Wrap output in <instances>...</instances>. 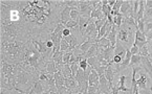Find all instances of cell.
<instances>
[{"mask_svg":"<svg viewBox=\"0 0 152 94\" xmlns=\"http://www.w3.org/2000/svg\"><path fill=\"white\" fill-rule=\"evenodd\" d=\"M41 60H44V56L38 51V50L34 49H28L25 52V62L28 64V66H31V68H36L39 69V64H40Z\"/></svg>","mask_w":152,"mask_h":94,"instance_id":"obj_1","label":"cell"},{"mask_svg":"<svg viewBox=\"0 0 152 94\" xmlns=\"http://www.w3.org/2000/svg\"><path fill=\"white\" fill-rule=\"evenodd\" d=\"M92 9H94V7H91L90 0H86V1L80 0L79 1V11L81 13V16L86 17V18H90Z\"/></svg>","mask_w":152,"mask_h":94,"instance_id":"obj_2","label":"cell"},{"mask_svg":"<svg viewBox=\"0 0 152 94\" xmlns=\"http://www.w3.org/2000/svg\"><path fill=\"white\" fill-rule=\"evenodd\" d=\"M16 82H17V86L16 88L19 87H26V85L29 82V73L25 70L21 69L19 71V73L17 74V77H16Z\"/></svg>","mask_w":152,"mask_h":94,"instance_id":"obj_3","label":"cell"},{"mask_svg":"<svg viewBox=\"0 0 152 94\" xmlns=\"http://www.w3.org/2000/svg\"><path fill=\"white\" fill-rule=\"evenodd\" d=\"M64 86L67 88V89H69V91H70V93H72V94L80 92V87H79V84H78V82L76 81V78H75V77L65 78Z\"/></svg>","mask_w":152,"mask_h":94,"instance_id":"obj_4","label":"cell"},{"mask_svg":"<svg viewBox=\"0 0 152 94\" xmlns=\"http://www.w3.org/2000/svg\"><path fill=\"white\" fill-rule=\"evenodd\" d=\"M148 43L147 41V38H146L145 34H143V33H141V31L139 30V29L137 28V30H135V38H134V43L133 45H135V46H137L141 49L142 47L145 46L146 44Z\"/></svg>","mask_w":152,"mask_h":94,"instance_id":"obj_5","label":"cell"},{"mask_svg":"<svg viewBox=\"0 0 152 94\" xmlns=\"http://www.w3.org/2000/svg\"><path fill=\"white\" fill-rule=\"evenodd\" d=\"M99 90L101 93L104 94H111V86L109 82L106 80L104 75L100 76V84H99Z\"/></svg>","mask_w":152,"mask_h":94,"instance_id":"obj_6","label":"cell"},{"mask_svg":"<svg viewBox=\"0 0 152 94\" xmlns=\"http://www.w3.org/2000/svg\"><path fill=\"white\" fill-rule=\"evenodd\" d=\"M44 87H43V84L40 80L36 81L33 84V87L31 88L29 92L27 94H42L44 93Z\"/></svg>","mask_w":152,"mask_h":94,"instance_id":"obj_7","label":"cell"},{"mask_svg":"<svg viewBox=\"0 0 152 94\" xmlns=\"http://www.w3.org/2000/svg\"><path fill=\"white\" fill-rule=\"evenodd\" d=\"M72 7H65L64 9H63L62 12H61V19H60V23L63 25H65L67 22L69 20H72L70 19V12H72Z\"/></svg>","mask_w":152,"mask_h":94,"instance_id":"obj_8","label":"cell"},{"mask_svg":"<svg viewBox=\"0 0 152 94\" xmlns=\"http://www.w3.org/2000/svg\"><path fill=\"white\" fill-rule=\"evenodd\" d=\"M126 52H127V50L125 47L120 43V41H116V44L114 46V56H120L122 59H125Z\"/></svg>","mask_w":152,"mask_h":94,"instance_id":"obj_9","label":"cell"},{"mask_svg":"<svg viewBox=\"0 0 152 94\" xmlns=\"http://www.w3.org/2000/svg\"><path fill=\"white\" fill-rule=\"evenodd\" d=\"M88 83H89V86H98L100 84V75L98 74V72L94 69H92L91 73L89 75V78H88Z\"/></svg>","mask_w":152,"mask_h":94,"instance_id":"obj_10","label":"cell"},{"mask_svg":"<svg viewBox=\"0 0 152 94\" xmlns=\"http://www.w3.org/2000/svg\"><path fill=\"white\" fill-rule=\"evenodd\" d=\"M114 74H115V72H114L113 67H112V64H110V65L107 67V69H106L105 74H104V76H105V77H106V80H107V81L109 82L110 86H111V85H113V78H114Z\"/></svg>","mask_w":152,"mask_h":94,"instance_id":"obj_11","label":"cell"},{"mask_svg":"<svg viewBox=\"0 0 152 94\" xmlns=\"http://www.w3.org/2000/svg\"><path fill=\"white\" fill-rule=\"evenodd\" d=\"M90 22V18H86V17H83V16H81L80 19H79V30H80L81 35L83 34V31H84V29L87 27V25L89 24Z\"/></svg>","mask_w":152,"mask_h":94,"instance_id":"obj_12","label":"cell"},{"mask_svg":"<svg viewBox=\"0 0 152 94\" xmlns=\"http://www.w3.org/2000/svg\"><path fill=\"white\" fill-rule=\"evenodd\" d=\"M45 71L50 74H55L58 71V69H57V67H56V63H55L54 60L48 61V62L45 64Z\"/></svg>","mask_w":152,"mask_h":94,"instance_id":"obj_13","label":"cell"},{"mask_svg":"<svg viewBox=\"0 0 152 94\" xmlns=\"http://www.w3.org/2000/svg\"><path fill=\"white\" fill-rule=\"evenodd\" d=\"M55 77V83H56V86L59 87V86H64L65 83V76L62 74L61 71H57L56 73L54 74Z\"/></svg>","mask_w":152,"mask_h":94,"instance_id":"obj_14","label":"cell"},{"mask_svg":"<svg viewBox=\"0 0 152 94\" xmlns=\"http://www.w3.org/2000/svg\"><path fill=\"white\" fill-rule=\"evenodd\" d=\"M96 48H98V44H94L91 47H90V49L88 50L87 52L82 54V59H89L92 58V56H96Z\"/></svg>","mask_w":152,"mask_h":94,"instance_id":"obj_15","label":"cell"},{"mask_svg":"<svg viewBox=\"0 0 152 94\" xmlns=\"http://www.w3.org/2000/svg\"><path fill=\"white\" fill-rule=\"evenodd\" d=\"M141 60H142V56H140V54L132 56H131V61H130V64H129V67L130 68L139 67L140 64H141Z\"/></svg>","mask_w":152,"mask_h":94,"instance_id":"obj_16","label":"cell"},{"mask_svg":"<svg viewBox=\"0 0 152 94\" xmlns=\"http://www.w3.org/2000/svg\"><path fill=\"white\" fill-rule=\"evenodd\" d=\"M87 63H88V65H90L92 67V69L96 70L99 67H101V62L99 61V59L96 58V56H92V58H89L87 59Z\"/></svg>","mask_w":152,"mask_h":94,"instance_id":"obj_17","label":"cell"},{"mask_svg":"<svg viewBox=\"0 0 152 94\" xmlns=\"http://www.w3.org/2000/svg\"><path fill=\"white\" fill-rule=\"evenodd\" d=\"M123 2H124V0H116L115 4L112 7V9H111V12H110V14H111L112 16L119 15L120 9H121V7H122V4H123Z\"/></svg>","mask_w":152,"mask_h":94,"instance_id":"obj_18","label":"cell"},{"mask_svg":"<svg viewBox=\"0 0 152 94\" xmlns=\"http://www.w3.org/2000/svg\"><path fill=\"white\" fill-rule=\"evenodd\" d=\"M60 71L62 72V74L65 76V78H67V77H72V68H70L69 64H64V65H63V67L61 68Z\"/></svg>","mask_w":152,"mask_h":94,"instance_id":"obj_19","label":"cell"},{"mask_svg":"<svg viewBox=\"0 0 152 94\" xmlns=\"http://www.w3.org/2000/svg\"><path fill=\"white\" fill-rule=\"evenodd\" d=\"M137 85L141 89H147V76L145 74H142L141 77L137 80Z\"/></svg>","mask_w":152,"mask_h":94,"instance_id":"obj_20","label":"cell"},{"mask_svg":"<svg viewBox=\"0 0 152 94\" xmlns=\"http://www.w3.org/2000/svg\"><path fill=\"white\" fill-rule=\"evenodd\" d=\"M96 44H98L99 46L102 47V48H104V49H106V48H108V47L111 46V43H110V41L108 40L106 37H103V38H101L100 40H98Z\"/></svg>","mask_w":152,"mask_h":94,"instance_id":"obj_21","label":"cell"},{"mask_svg":"<svg viewBox=\"0 0 152 94\" xmlns=\"http://www.w3.org/2000/svg\"><path fill=\"white\" fill-rule=\"evenodd\" d=\"M94 45V43H90V42H88V41H85V42H83L81 45H79L78 46V48L80 49V51L82 52V54H85V52H87L88 50L90 49V47Z\"/></svg>","mask_w":152,"mask_h":94,"instance_id":"obj_22","label":"cell"},{"mask_svg":"<svg viewBox=\"0 0 152 94\" xmlns=\"http://www.w3.org/2000/svg\"><path fill=\"white\" fill-rule=\"evenodd\" d=\"M80 17H81V13H80V11H79V7H72V12H70V19L79 22Z\"/></svg>","mask_w":152,"mask_h":94,"instance_id":"obj_23","label":"cell"},{"mask_svg":"<svg viewBox=\"0 0 152 94\" xmlns=\"http://www.w3.org/2000/svg\"><path fill=\"white\" fill-rule=\"evenodd\" d=\"M79 1L80 0H65V1H61L60 4L68 7H79Z\"/></svg>","mask_w":152,"mask_h":94,"instance_id":"obj_24","label":"cell"},{"mask_svg":"<svg viewBox=\"0 0 152 94\" xmlns=\"http://www.w3.org/2000/svg\"><path fill=\"white\" fill-rule=\"evenodd\" d=\"M123 15L122 14H119V15L113 16V24L118 27H121L122 26V22H123Z\"/></svg>","mask_w":152,"mask_h":94,"instance_id":"obj_25","label":"cell"},{"mask_svg":"<svg viewBox=\"0 0 152 94\" xmlns=\"http://www.w3.org/2000/svg\"><path fill=\"white\" fill-rule=\"evenodd\" d=\"M60 50L61 51H69V44L66 42V40H65L64 38L62 39V41H61L60 43Z\"/></svg>","mask_w":152,"mask_h":94,"instance_id":"obj_26","label":"cell"},{"mask_svg":"<svg viewBox=\"0 0 152 94\" xmlns=\"http://www.w3.org/2000/svg\"><path fill=\"white\" fill-rule=\"evenodd\" d=\"M86 94H101L98 86H89Z\"/></svg>","mask_w":152,"mask_h":94,"instance_id":"obj_27","label":"cell"},{"mask_svg":"<svg viewBox=\"0 0 152 94\" xmlns=\"http://www.w3.org/2000/svg\"><path fill=\"white\" fill-rule=\"evenodd\" d=\"M70 68H72V77H75L77 74V71L80 69V65H79V62H75L70 64Z\"/></svg>","mask_w":152,"mask_h":94,"instance_id":"obj_28","label":"cell"},{"mask_svg":"<svg viewBox=\"0 0 152 94\" xmlns=\"http://www.w3.org/2000/svg\"><path fill=\"white\" fill-rule=\"evenodd\" d=\"M106 21H107V18L100 19V20H94V24H96V29H98V33L100 31V29L102 28V26L106 23Z\"/></svg>","mask_w":152,"mask_h":94,"instance_id":"obj_29","label":"cell"},{"mask_svg":"<svg viewBox=\"0 0 152 94\" xmlns=\"http://www.w3.org/2000/svg\"><path fill=\"white\" fill-rule=\"evenodd\" d=\"M152 19V9H147L145 7V12H144V20H150Z\"/></svg>","mask_w":152,"mask_h":94,"instance_id":"obj_30","label":"cell"},{"mask_svg":"<svg viewBox=\"0 0 152 94\" xmlns=\"http://www.w3.org/2000/svg\"><path fill=\"white\" fill-rule=\"evenodd\" d=\"M72 56V51L64 52V54H63V63H64V64H69Z\"/></svg>","mask_w":152,"mask_h":94,"instance_id":"obj_31","label":"cell"},{"mask_svg":"<svg viewBox=\"0 0 152 94\" xmlns=\"http://www.w3.org/2000/svg\"><path fill=\"white\" fill-rule=\"evenodd\" d=\"M66 28H75V27H78L79 26V22L78 21H75V20H69L66 24L64 25Z\"/></svg>","mask_w":152,"mask_h":94,"instance_id":"obj_32","label":"cell"},{"mask_svg":"<svg viewBox=\"0 0 152 94\" xmlns=\"http://www.w3.org/2000/svg\"><path fill=\"white\" fill-rule=\"evenodd\" d=\"M148 44V43H147ZM147 44L145 45V46H143L140 49V56H149V51H148V46H147Z\"/></svg>","mask_w":152,"mask_h":94,"instance_id":"obj_33","label":"cell"},{"mask_svg":"<svg viewBox=\"0 0 152 94\" xmlns=\"http://www.w3.org/2000/svg\"><path fill=\"white\" fill-rule=\"evenodd\" d=\"M57 89H58L59 94H72L69 89H67L65 86H59V87H57Z\"/></svg>","mask_w":152,"mask_h":94,"instance_id":"obj_34","label":"cell"},{"mask_svg":"<svg viewBox=\"0 0 152 94\" xmlns=\"http://www.w3.org/2000/svg\"><path fill=\"white\" fill-rule=\"evenodd\" d=\"M137 29H139L141 33L145 34V20H144V19L139 20V22H137Z\"/></svg>","mask_w":152,"mask_h":94,"instance_id":"obj_35","label":"cell"},{"mask_svg":"<svg viewBox=\"0 0 152 94\" xmlns=\"http://www.w3.org/2000/svg\"><path fill=\"white\" fill-rule=\"evenodd\" d=\"M111 9H112V7H110L108 4L107 5H102V12H103L104 16H106V17L110 14Z\"/></svg>","mask_w":152,"mask_h":94,"instance_id":"obj_36","label":"cell"},{"mask_svg":"<svg viewBox=\"0 0 152 94\" xmlns=\"http://www.w3.org/2000/svg\"><path fill=\"white\" fill-rule=\"evenodd\" d=\"M149 30H152V19L145 20V33H147Z\"/></svg>","mask_w":152,"mask_h":94,"instance_id":"obj_37","label":"cell"},{"mask_svg":"<svg viewBox=\"0 0 152 94\" xmlns=\"http://www.w3.org/2000/svg\"><path fill=\"white\" fill-rule=\"evenodd\" d=\"M79 65H80V68L83 70H85L86 68L88 67V63H87V60L86 59H82V60L79 62Z\"/></svg>","mask_w":152,"mask_h":94,"instance_id":"obj_38","label":"cell"},{"mask_svg":"<svg viewBox=\"0 0 152 94\" xmlns=\"http://www.w3.org/2000/svg\"><path fill=\"white\" fill-rule=\"evenodd\" d=\"M130 52H131L132 56H135V54H140V48L135 45H132V47L130 48Z\"/></svg>","mask_w":152,"mask_h":94,"instance_id":"obj_39","label":"cell"},{"mask_svg":"<svg viewBox=\"0 0 152 94\" xmlns=\"http://www.w3.org/2000/svg\"><path fill=\"white\" fill-rule=\"evenodd\" d=\"M124 59H122L120 56H114V58H113V63L114 64H121L122 63V61H123Z\"/></svg>","mask_w":152,"mask_h":94,"instance_id":"obj_40","label":"cell"},{"mask_svg":"<svg viewBox=\"0 0 152 94\" xmlns=\"http://www.w3.org/2000/svg\"><path fill=\"white\" fill-rule=\"evenodd\" d=\"M72 35V30H70L69 28H66L65 27L64 29H63V37H68Z\"/></svg>","mask_w":152,"mask_h":94,"instance_id":"obj_41","label":"cell"},{"mask_svg":"<svg viewBox=\"0 0 152 94\" xmlns=\"http://www.w3.org/2000/svg\"><path fill=\"white\" fill-rule=\"evenodd\" d=\"M145 36H146V38H147L148 42L152 41V30H149V31H147V33H145Z\"/></svg>","mask_w":152,"mask_h":94,"instance_id":"obj_42","label":"cell"},{"mask_svg":"<svg viewBox=\"0 0 152 94\" xmlns=\"http://www.w3.org/2000/svg\"><path fill=\"white\" fill-rule=\"evenodd\" d=\"M145 7H147V9H152V0H146Z\"/></svg>","mask_w":152,"mask_h":94,"instance_id":"obj_43","label":"cell"},{"mask_svg":"<svg viewBox=\"0 0 152 94\" xmlns=\"http://www.w3.org/2000/svg\"><path fill=\"white\" fill-rule=\"evenodd\" d=\"M46 46H47V48H52L53 49V47H54V43H53V41L52 40H48L46 42Z\"/></svg>","mask_w":152,"mask_h":94,"instance_id":"obj_44","label":"cell"},{"mask_svg":"<svg viewBox=\"0 0 152 94\" xmlns=\"http://www.w3.org/2000/svg\"><path fill=\"white\" fill-rule=\"evenodd\" d=\"M116 0H108V5H109L110 7H112L114 4H115Z\"/></svg>","mask_w":152,"mask_h":94,"instance_id":"obj_45","label":"cell"},{"mask_svg":"<svg viewBox=\"0 0 152 94\" xmlns=\"http://www.w3.org/2000/svg\"><path fill=\"white\" fill-rule=\"evenodd\" d=\"M72 94H84V93H82V92H78V93H72Z\"/></svg>","mask_w":152,"mask_h":94,"instance_id":"obj_46","label":"cell"},{"mask_svg":"<svg viewBox=\"0 0 152 94\" xmlns=\"http://www.w3.org/2000/svg\"><path fill=\"white\" fill-rule=\"evenodd\" d=\"M150 59H151V61H152V56H151V58H150Z\"/></svg>","mask_w":152,"mask_h":94,"instance_id":"obj_47","label":"cell"},{"mask_svg":"<svg viewBox=\"0 0 152 94\" xmlns=\"http://www.w3.org/2000/svg\"><path fill=\"white\" fill-rule=\"evenodd\" d=\"M151 81H152V80H151Z\"/></svg>","mask_w":152,"mask_h":94,"instance_id":"obj_48","label":"cell"}]
</instances>
